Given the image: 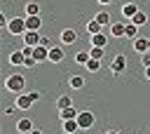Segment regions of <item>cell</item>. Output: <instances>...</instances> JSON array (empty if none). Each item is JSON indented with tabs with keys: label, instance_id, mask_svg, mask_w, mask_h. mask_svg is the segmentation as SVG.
I'll list each match as a JSON object with an SVG mask.
<instances>
[{
	"label": "cell",
	"instance_id": "5b68a950",
	"mask_svg": "<svg viewBox=\"0 0 150 134\" xmlns=\"http://www.w3.org/2000/svg\"><path fill=\"white\" fill-rule=\"evenodd\" d=\"M40 40H42V35H40V31H26V33H23V45H30V47H38V45H40Z\"/></svg>",
	"mask_w": 150,
	"mask_h": 134
},
{
	"label": "cell",
	"instance_id": "52a82bcc",
	"mask_svg": "<svg viewBox=\"0 0 150 134\" xmlns=\"http://www.w3.org/2000/svg\"><path fill=\"white\" fill-rule=\"evenodd\" d=\"M136 12H138V5H136V2H124V5H122V16H124L127 21H131Z\"/></svg>",
	"mask_w": 150,
	"mask_h": 134
},
{
	"label": "cell",
	"instance_id": "d6986e66",
	"mask_svg": "<svg viewBox=\"0 0 150 134\" xmlns=\"http://www.w3.org/2000/svg\"><path fill=\"white\" fill-rule=\"evenodd\" d=\"M70 106H73V99H70L68 94H61V96L56 99V108H59V110H63V108H70Z\"/></svg>",
	"mask_w": 150,
	"mask_h": 134
},
{
	"label": "cell",
	"instance_id": "ba28073f",
	"mask_svg": "<svg viewBox=\"0 0 150 134\" xmlns=\"http://www.w3.org/2000/svg\"><path fill=\"white\" fill-rule=\"evenodd\" d=\"M59 38H61V45H73V42L77 40V33H75L73 28H63Z\"/></svg>",
	"mask_w": 150,
	"mask_h": 134
},
{
	"label": "cell",
	"instance_id": "f1b7e54d",
	"mask_svg": "<svg viewBox=\"0 0 150 134\" xmlns=\"http://www.w3.org/2000/svg\"><path fill=\"white\" fill-rule=\"evenodd\" d=\"M35 63H38V59H35V56H26V61H23V68H33Z\"/></svg>",
	"mask_w": 150,
	"mask_h": 134
},
{
	"label": "cell",
	"instance_id": "30bf717a",
	"mask_svg": "<svg viewBox=\"0 0 150 134\" xmlns=\"http://www.w3.org/2000/svg\"><path fill=\"white\" fill-rule=\"evenodd\" d=\"M124 28H127V19H122V21H115V24H110V33H112L115 38H124Z\"/></svg>",
	"mask_w": 150,
	"mask_h": 134
},
{
	"label": "cell",
	"instance_id": "ffe728a7",
	"mask_svg": "<svg viewBox=\"0 0 150 134\" xmlns=\"http://www.w3.org/2000/svg\"><path fill=\"white\" fill-rule=\"evenodd\" d=\"M105 45H108V38H105L103 33L91 35V47H105Z\"/></svg>",
	"mask_w": 150,
	"mask_h": 134
},
{
	"label": "cell",
	"instance_id": "7c38bea8",
	"mask_svg": "<svg viewBox=\"0 0 150 134\" xmlns=\"http://www.w3.org/2000/svg\"><path fill=\"white\" fill-rule=\"evenodd\" d=\"M33 129H35V127H33V122H30L28 118H21V120L16 122V132H19V134H30Z\"/></svg>",
	"mask_w": 150,
	"mask_h": 134
},
{
	"label": "cell",
	"instance_id": "4316f807",
	"mask_svg": "<svg viewBox=\"0 0 150 134\" xmlns=\"http://www.w3.org/2000/svg\"><path fill=\"white\" fill-rule=\"evenodd\" d=\"M91 59V54L89 52H77L75 54V63H82V66H87V61Z\"/></svg>",
	"mask_w": 150,
	"mask_h": 134
},
{
	"label": "cell",
	"instance_id": "603a6c76",
	"mask_svg": "<svg viewBox=\"0 0 150 134\" xmlns=\"http://www.w3.org/2000/svg\"><path fill=\"white\" fill-rule=\"evenodd\" d=\"M87 33H89V35H96V33H101V24H98L96 19L87 21Z\"/></svg>",
	"mask_w": 150,
	"mask_h": 134
},
{
	"label": "cell",
	"instance_id": "9a60e30c",
	"mask_svg": "<svg viewBox=\"0 0 150 134\" xmlns=\"http://www.w3.org/2000/svg\"><path fill=\"white\" fill-rule=\"evenodd\" d=\"M33 56L38 59V63H40V61H45V59H49V47H45V45H38V47L33 49Z\"/></svg>",
	"mask_w": 150,
	"mask_h": 134
},
{
	"label": "cell",
	"instance_id": "cb8c5ba5",
	"mask_svg": "<svg viewBox=\"0 0 150 134\" xmlns=\"http://www.w3.org/2000/svg\"><path fill=\"white\" fill-rule=\"evenodd\" d=\"M84 68H87L89 73H98V71H101V59H89Z\"/></svg>",
	"mask_w": 150,
	"mask_h": 134
},
{
	"label": "cell",
	"instance_id": "d4e9b609",
	"mask_svg": "<svg viewBox=\"0 0 150 134\" xmlns=\"http://www.w3.org/2000/svg\"><path fill=\"white\" fill-rule=\"evenodd\" d=\"M68 82H70L73 89H82V87H84V78H82V75H73Z\"/></svg>",
	"mask_w": 150,
	"mask_h": 134
},
{
	"label": "cell",
	"instance_id": "d6a6232c",
	"mask_svg": "<svg viewBox=\"0 0 150 134\" xmlns=\"http://www.w3.org/2000/svg\"><path fill=\"white\" fill-rule=\"evenodd\" d=\"M30 134H45V132H42V129H33Z\"/></svg>",
	"mask_w": 150,
	"mask_h": 134
},
{
	"label": "cell",
	"instance_id": "277c9868",
	"mask_svg": "<svg viewBox=\"0 0 150 134\" xmlns=\"http://www.w3.org/2000/svg\"><path fill=\"white\" fill-rule=\"evenodd\" d=\"M124 68H127V56H124V54H115L112 61H110V71H112V75L124 73Z\"/></svg>",
	"mask_w": 150,
	"mask_h": 134
},
{
	"label": "cell",
	"instance_id": "ac0fdd59",
	"mask_svg": "<svg viewBox=\"0 0 150 134\" xmlns=\"http://www.w3.org/2000/svg\"><path fill=\"white\" fill-rule=\"evenodd\" d=\"M73 132H80L77 118L75 120H63V134H73Z\"/></svg>",
	"mask_w": 150,
	"mask_h": 134
},
{
	"label": "cell",
	"instance_id": "2e32d148",
	"mask_svg": "<svg viewBox=\"0 0 150 134\" xmlns=\"http://www.w3.org/2000/svg\"><path fill=\"white\" fill-rule=\"evenodd\" d=\"M124 38H129V40H136V38H138V26H136L134 21H127V28H124Z\"/></svg>",
	"mask_w": 150,
	"mask_h": 134
},
{
	"label": "cell",
	"instance_id": "7a4b0ae2",
	"mask_svg": "<svg viewBox=\"0 0 150 134\" xmlns=\"http://www.w3.org/2000/svg\"><path fill=\"white\" fill-rule=\"evenodd\" d=\"M7 33L9 35H23L26 33V16H12L7 24Z\"/></svg>",
	"mask_w": 150,
	"mask_h": 134
},
{
	"label": "cell",
	"instance_id": "f546056e",
	"mask_svg": "<svg viewBox=\"0 0 150 134\" xmlns=\"http://www.w3.org/2000/svg\"><path fill=\"white\" fill-rule=\"evenodd\" d=\"M14 108H16V103H7V106L2 108V113H5V115H12V113H14Z\"/></svg>",
	"mask_w": 150,
	"mask_h": 134
},
{
	"label": "cell",
	"instance_id": "8d00e7d4",
	"mask_svg": "<svg viewBox=\"0 0 150 134\" xmlns=\"http://www.w3.org/2000/svg\"><path fill=\"white\" fill-rule=\"evenodd\" d=\"M148 47H150V38H148Z\"/></svg>",
	"mask_w": 150,
	"mask_h": 134
},
{
	"label": "cell",
	"instance_id": "e575fe53",
	"mask_svg": "<svg viewBox=\"0 0 150 134\" xmlns=\"http://www.w3.org/2000/svg\"><path fill=\"white\" fill-rule=\"evenodd\" d=\"M145 78H148V80H150V66H148V68H145Z\"/></svg>",
	"mask_w": 150,
	"mask_h": 134
},
{
	"label": "cell",
	"instance_id": "836d02e7",
	"mask_svg": "<svg viewBox=\"0 0 150 134\" xmlns=\"http://www.w3.org/2000/svg\"><path fill=\"white\" fill-rule=\"evenodd\" d=\"M98 2H101V5H110L112 0H98Z\"/></svg>",
	"mask_w": 150,
	"mask_h": 134
},
{
	"label": "cell",
	"instance_id": "5bb4252c",
	"mask_svg": "<svg viewBox=\"0 0 150 134\" xmlns=\"http://www.w3.org/2000/svg\"><path fill=\"white\" fill-rule=\"evenodd\" d=\"M7 61H9L12 66H23V61H26V54H23L21 49H16V52H12V54L7 56Z\"/></svg>",
	"mask_w": 150,
	"mask_h": 134
},
{
	"label": "cell",
	"instance_id": "484cf974",
	"mask_svg": "<svg viewBox=\"0 0 150 134\" xmlns=\"http://www.w3.org/2000/svg\"><path fill=\"white\" fill-rule=\"evenodd\" d=\"M35 14H40V5L38 2H28L26 5V16H35Z\"/></svg>",
	"mask_w": 150,
	"mask_h": 134
},
{
	"label": "cell",
	"instance_id": "4fadbf2b",
	"mask_svg": "<svg viewBox=\"0 0 150 134\" xmlns=\"http://www.w3.org/2000/svg\"><path fill=\"white\" fill-rule=\"evenodd\" d=\"M40 26H42L40 14H35V16H26V31H40Z\"/></svg>",
	"mask_w": 150,
	"mask_h": 134
},
{
	"label": "cell",
	"instance_id": "83f0119b",
	"mask_svg": "<svg viewBox=\"0 0 150 134\" xmlns=\"http://www.w3.org/2000/svg\"><path fill=\"white\" fill-rule=\"evenodd\" d=\"M103 49H105V47H91V49H89L91 59H101V56H103Z\"/></svg>",
	"mask_w": 150,
	"mask_h": 134
},
{
	"label": "cell",
	"instance_id": "6da1fadb",
	"mask_svg": "<svg viewBox=\"0 0 150 134\" xmlns=\"http://www.w3.org/2000/svg\"><path fill=\"white\" fill-rule=\"evenodd\" d=\"M5 89L12 92V94H21V92L26 89V78H23L21 73H9V75L5 78Z\"/></svg>",
	"mask_w": 150,
	"mask_h": 134
},
{
	"label": "cell",
	"instance_id": "44dd1931",
	"mask_svg": "<svg viewBox=\"0 0 150 134\" xmlns=\"http://www.w3.org/2000/svg\"><path fill=\"white\" fill-rule=\"evenodd\" d=\"M131 21H134V24H136V26H138V28H141V26H145V24H148V14H145V12H141V9H138V12H136V14H134V19H131Z\"/></svg>",
	"mask_w": 150,
	"mask_h": 134
},
{
	"label": "cell",
	"instance_id": "1f68e13d",
	"mask_svg": "<svg viewBox=\"0 0 150 134\" xmlns=\"http://www.w3.org/2000/svg\"><path fill=\"white\" fill-rule=\"evenodd\" d=\"M28 94H30V99H33V101H38V99H40V96H42V94H40V92H38V89H33V92H28Z\"/></svg>",
	"mask_w": 150,
	"mask_h": 134
},
{
	"label": "cell",
	"instance_id": "e0dca14e",
	"mask_svg": "<svg viewBox=\"0 0 150 134\" xmlns=\"http://www.w3.org/2000/svg\"><path fill=\"white\" fill-rule=\"evenodd\" d=\"M77 115H80V110H75L73 106H70V108H63V110H59V118H61V122H63V120H75Z\"/></svg>",
	"mask_w": 150,
	"mask_h": 134
},
{
	"label": "cell",
	"instance_id": "7402d4cb",
	"mask_svg": "<svg viewBox=\"0 0 150 134\" xmlns=\"http://www.w3.org/2000/svg\"><path fill=\"white\" fill-rule=\"evenodd\" d=\"M94 19H96V21H98L101 26H108V24H112V21H110V14H108L105 9H101V12H98V14L94 16Z\"/></svg>",
	"mask_w": 150,
	"mask_h": 134
},
{
	"label": "cell",
	"instance_id": "9c48e42d",
	"mask_svg": "<svg viewBox=\"0 0 150 134\" xmlns=\"http://www.w3.org/2000/svg\"><path fill=\"white\" fill-rule=\"evenodd\" d=\"M63 59H66L63 47H52V49H49V59H47V61H52V63H61Z\"/></svg>",
	"mask_w": 150,
	"mask_h": 134
},
{
	"label": "cell",
	"instance_id": "3957f363",
	"mask_svg": "<svg viewBox=\"0 0 150 134\" xmlns=\"http://www.w3.org/2000/svg\"><path fill=\"white\" fill-rule=\"evenodd\" d=\"M94 122H96V115H94L91 110H80V115H77V125H80V129H91Z\"/></svg>",
	"mask_w": 150,
	"mask_h": 134
},
{
	"label": "cell",
	"instance_id": "8fae6325",
	"mask_svg": "<svg viewBox=\"0 0 150 134\" xmlns=\"http://www.w3.org/2000/svg\"><path fill=\"white\" fill-rule=\"evenodd\" d=\"M131 47H134V52H138V54H145L150 47H148V38H136V40H131Z\"/></svg>",
	"mask_w": 150,
	"mask_h": 134
},
{
	"label": "cell",
	"instance_id": "4dcf8cb0",
	"mask_svg": "<svg viewBox=\"0 0 150 134\" xmlns=\"http://www.w3.org/2000/svg\"><path fill=\"white\" fill-rule=\"evenodd\" d=\"M141 61H143V66H145V68L150 66V49H148L145 54H141Z\"/></svg>",
	"mask_w": 150,
	"mask_h": 134
},
{
	"label": "cell",
	"instance_id": "8992f818",
	"mask_svg": "<svg viewBox=\"0 0 150 134\" xmlns=\"http://www.w3.org/2000/svg\"><path fill=\"white\" fill-rule=\"evenodd\" d=\"M14 103H16V108H21V110H28V108H30L35 101L30 99V94H28V92H23V94H16V101H14Z\"/></svg>",
	"mask_w": 150,
	"mask_h": 134
},
{
	"label": "cell",
	"instance_id": "d590c367",
	"mask_svg": "<svg viewBox=\"0 0 150 134\" xmlns=\"http://www.w3.org/2000/svg\"><path fill=\"white\" fill-rule=\"evenodd\" d=\"M105 134H120V132H117V129H110V132H105Z\"/></svg>",
	"mask_w": 150,
	"mask_h": 134
}]
</instances>
